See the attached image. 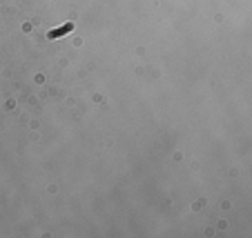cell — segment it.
<instances>
[{
    "label": "cell",
    "instance_id": "1",
    "mask_svg": "<svg viewBox=\"0 0 252 238\" xmlns=\"http://www.w3.org/2000/svg\"><path fill=\"white\" fill-rule=\"evenodd\" d=\"M71 29H74V25H71V23H67L65 27H61V29H58V31H56V29H52V31L47 33V36H49V38H61L63 33H69Z\"/></svg>",
    "mask_w": 252,
    "mask_h": 238
}]
</instances>
